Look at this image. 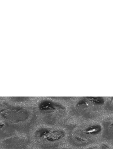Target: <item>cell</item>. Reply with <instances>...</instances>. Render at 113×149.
<instances>
[{
    "mask_svg": "<svg viewBox=\"0 0 113 149\" xmlns=\"http://www.w3.org/2000/svg\"><path fill=\"white\" fill-rule=\"evenodd\" d=\"M85 132L89 135H98L102 132V127L100 125H91L85 129Z\"/></svg>",
    "mask_w": 113,
    "mask_h": 149,
    "instance_id": "2",
    "label": "cell"
},
{
    "mask_svg": "<svg viewBox=\"0 0 113 149\" xmlns=\"http://www.w3.org/2000/svg\"><path fill=\"white\" fill-rule=\"evenodd\" d=\"M92 149V148H91V149Z\"/></svg>",
    "mask_w": 113,
    "mask_h": 149,
    "instance_id": "4",
    "label": "cell"
},
{
    "mask_svg": "<svg viewBox=\"0 0 113 149\" xmlns=\"http://www.w3.org/2000/svg\"><path fill=\"white\" fill-rule=\"evenodd\" d=\"M110 132H111V133H112V134H113V122L112 123H111V124H110Z\"/></svg>",
    "mask_w": 113,
    "mask_h": 149,
    "instance_id": "3",
    "label": "cell"
},
{
    "mask_svg": "<svg viewBox=\"0 0 113 149\" xmlns=\"http://www.w3.org/2000/svg\"><path fill=\"white\" fill-rule=\"evenodd\" d=\"M38 139L49 142H56L62 140L65 136V132L61 130H48L43 129L38 130L36 133Z\"/></svg>",
    "mask_w": 113,
    "mask_h": 149,
    "instance_id": "1",
    "label": "cell"
}]
</instances>
